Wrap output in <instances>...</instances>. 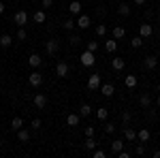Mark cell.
I'll list each match as a JSON object with an SVG mask.
<instances>
[{"label": "cell", "mask_w": 160, "mask_h": 158, "mask_svg": "<svg viewBox=\"0 0 160 158\" xmlns=\"http://www.w3.org/2000/svg\"><path fill=\"white\" fill-rule=\"evenodd\" d=\"M75 26H77V22H75V19H66V22L62 24V28H64L66 32H73V30H75Z\"/></svg>", "instance_id": "4316f807"}, {"label": "cell", "mask_w": 160, "mask_h": 158, "mask_svg": "<svg viewBox=\"0 0 160 158\" xmlns=\"http://www.w3.org/2000/svg\"><path fill=\"white\" fill-rule=\"evenodd\" d=\"M79 62L83 64V66H94V62H96V56H94V51H83L81 56H79Z\"/></svg>", "instance_id": "6da1fadb"}, {"label": "cell", "mask_w": 160, "mask_h": 158, "mask_svg": "<svg viewBox=\"0 0 160 158\" xmlns=\"http://www.w3.org/2000/svg\"><path fill=\"white\" fill-rule=\"evenodd\" d=\"M126 37V30H124L122 26H115L113 28V38H124Z\"/></svg>", "instance_id": "484cf974"}, {"label": "cell", "mask_w": 160, "mask_h": 158, "mask_svg": "<svg viewBox=\"0 0 160 158\" xmlns=\"http://www.w3.org/2000/svg\"><path fill=\"white\" fill-rule=\"evenodd\" d=\"M4 7H7V4H4V2H2V0H0V15H2V13H4Z\"/></svg>", "instance_id": "ee69618b"}, {"label": "cell", "mask_w": 160, "mask_h": 158, "mask_svg": "<svg viewBox=\"0 0 160 158\" xmlns=\"http://www.w3.org/2000/svg\"><path fill=\"white\" fill-rule=\"evenodd\" d=\"M68 11H71V15H81V2L79 0H73L68 4Z\"/></svg>", "instance_id": "4fadbf2b"}, {"label": "cell", "mask_w": 160, "mask_h": 158, "mask_svg": "<svg viewBox=\"0 0 160 158\" xmlns=\"http://www.w3.org/2000/svg\"><path fill=\"white\" fill-rule=\"evenodd\" d=\"M135 4H145V0H135Z\"/></svg>", "instance_id": "bcb514c9"}, {"label": "cell", "mask_w": 160, "mask_h": 158, "mask_svg": "<svg viewBox=\"0 0 160 158\" xmlns=\"http://www.w3.org/2000/svg\"><path fill=\"white\" fill-rule=\"evenodd\" d=\"M118 13L120 15H130V7L126 2H122V4H118Z\"/></svg>", "instance_id": "83f0119b"}, {"label": "cell", "mask_w": 160, "mask_h": 158, "mask_svg": "<svg viewBox=\"0 0 160 158\" xmlns=\"http://www.w3.org/2000/svg\"><path fill=\"white\" fill-rule=\"evenodd\" d=\"M45 105H47V96H45V94H37V96H34V107L43 109Z\"/></svg>", "instance_id": "2e32d148"}, {"label": "cell", "mask_w": 160, "mask_h": 158, "mask_svg": "<svg viewBox=\"0 0 160 158\" xmlns=\"http://www.w3.org/2000/svg\"><path fill=\"white\" fill-rule=\"evenodd\" d=\"M26 37H28L26 28H19V30H17V38H19V41H26Z\"/></svg>", "instance_id": "d590c367"}, {"label": "cell", "mask_w": 160, "mask_h": 158, "mask_svg": "<svg viewBox=\"0 0 160 158\" xmlns=\"http://www.w3.org/2000/svg\"><path fill=\"white\" fill-rule=\"evenodd\" d=\"M98 49V41H88V51H96Z\"/></svg>", "instance_id": "836d02e7"}, {"label": "cell", "mask_w": 160, "mask_h": 158, "mask_svg": "<svg viewBox=\"0 0 160 158\" xmlns=\"http://www.w3.org/2000/svg\"><path fill=\"white\" fill-rule=\"evenodd\" d=\"M105 51H107V54H115V51H118V38L105 41Z\"/></svg>", "instance_id": "8fae6325"}, {"label": "cell", "mask_w": 160, "mask_h": 158, "mask_svg": "<svg viewBox=\"0 0 160 158\" xmlns=\"http://www.w3.org/2000/svg\"><path fill=\"white\" fill-rule=\"evenodd\" d=\"M30 126H32V128H34V130H38V128H41V120H38V118H34V120H32V124H30Z\"/></svg>", "instance_id": "60d3db41"}, {"label": "cell", "mask_w": 160, "mask_h": 158, "mask_svg": "<svg viewBox=\"0 0 160 158\" xmlns=\"http://www.w3.org/2000/svg\"><path fill=\"white\" fill-rule=\"evenodd\" d=\"M17 137H19V141H22V143L30 141V133H28L26 128H19V130H17Z\"/></svg>", "instance_id": "d4e9b609"}, {"label": "cell", "mask_w": 160, "mask_h": 158, "mask_svg": "<svg viewBox=\"0 0 160 158\" xmlns=\"http://www.w3.org/2000/svg\"><path fill=\"white\" fill-rule=\"evenodd\" d=\"M139 34L143 38H149L152 34H154V28H152V24H141L139 26Z\"/></svg>", "instance_id": "5b68a950"}, {"label": "cell", "mask_w": 160, "mask_h": 158, "mask_svg": "<svg viewBox=\"0 0 160 158\" xmlns=\"http://www.w3.org/2000/svg\"><path fill=\"white\" fill-rule=\"evenodd\" d=\"M13 22H15V26L24 28V26L28 24V13H26V11H17L15 15H13Z\"/></svg>", "instance_id": "3957f363"}, {"label": "cell", "mask_w": 160, "mask_h": 158, "mask_svg": "<svg viewBox=\"0 0 160 158\" xmlns=\"http://www.w3.org/2000/svg\"><path fill=\"white\" fill-rule=\"evenodd\" d=\"M154 158H160V150H156V152H154Z\"/></svg>", "instance_id": "f6af8a7d"}, {"label": "cell", "mask_w": 160, "mask_h": 158, "mask_svg": "<svg viewBox=\"0 0 160 158\" xmlns=\"http://www.w3.org/2000/svg\"><path fill=\"white\" fill-rule=\"evenodd\" d=\"M135 154H137V156H143V154H145V143H143V145H137L135 147Z\"/></svg>", "instance_id": "8d00e7d4"}, {"label": "cell", "mask_w": 160, "mask_h": 158, "mask_svg": "<svg viewBox=\"0 0 160 158\" xmlns=\"http://www.w3.org/2000/svg\"><path fill=\"white\" fill-rule=\"evenodd\" d=\"M149 137H152V133H149L148 128H141V130L137 133V139H139L141 143H148V141H149Z\"/></svg>", "instance_id": "5bb4252c"}, {"label": "cell", "mask_w": 160, "mask_h": 158, "mask_svg": "<svg viewBox=\"0 0 160 158\" xmlns=\"http://www.w3.org/2000/svg\"><path fill=\"white\" fill-rule=\"evenodd\" d=\"M111 150H113V154L122 152V150H124V141H122V139H115V141H111Z\"/></svg>", "instance_id": "ffe728a7"}, {"label": "cell", "mask_w": 160, "mask_h": 158, "mask_svg": "<svg viewBox=\"0 0 160 158\" xmlns=\"http://www.w3.org/2000/svg\"><path fill=\"white\" fill-rule=\"evenodd\" d=\"M156 105H158V109H160V96H158V100H156Z\"/></svg>", "instance_id": "7dc6e473"}, {"label": "cell", "mask_w": 160, "mask_h": 158, "mask_svg": "<svg viewBox=\"0 0 160 158\" xmlns=\"http://www.w3.org/2000/svg\"><path fill=\"white\" fill-rule=\"evenodd\" d=\"M92 156H94V158H105L107 154H105L102 150H92Z\"/></svg>", "instance_id": "74e56055"}, {"label": "cell", "mask_w": 160, "mask_h": 158, "mask_svg": "<svg viewBox=\"0 0 160 158\" xmlns=\"http://www.w3.org/2000/svg\"><path fill=\"white\" fill-rule=\"evenodd\" d=\"M105 133L113 135V133H115V124H111V122H109V124H105Z\"/></svg>", "instance_id": "e575fe53"}, {"label": "cell", "mask_w": 160, "mask_h": 158, "mask_svg": "<svg viewBox=\"0 0 160 158\" xmlns=\"http://www.w3.org/2000/svg\"><path fill=\"white\" fill-rule=\"evenodd\" d=\"M90 113H92V107H90L88 103H83V105L79 107V115H81V118H88Z\"/></svg>", "instance_id": "cb8c5ba5"}, {"label": "cell", "mask_w": 160, "mask_h": 158, "mask_svg": "<svg viewBox=\"0 0 160 158\" xmlns=\"http://www.w3.org/2000/svg\"><path fill=\"white\" fill-rule=\"evenodd\" d=\"M111 66H113V71H122L124 66H126V60H124V58H113Z\"/></svg>", "instance_id": "ac0fdd59"}, {"label": "cell", "mask_w": 160, "mask_h": 158, "mask_svg": "<svg viewBox=\"0 0 160 158\" xmlns=\"http://www.w3.org/2000/svg\"><path fill=\"white\" fill-rule=\"evenodd\" d=\"M56 75H58V77H66V75H68V64H66V62H58V64H56Z\"/></svg>", "instance_id": "52a82bcc"}, {"label": "cell", "mask_w": 160, "mask_h": 158, "mask_svg": "<svg viewBox=\"0 0 160 158\" xmlns=\"http://www.w3.org/2000/svg\"><path fill=\"white\" fill-rule=\"evenodd\" d=\"M83 133H86V137H94L96 130H94V126H86V130H83Z\"/></svg>", "instance_id": "ab89813d"}, {"label": "cell", "mask_w": 160, "mask_h": 158, "mask_svg": "<svg viewBox=\"0 0 160 158\" xmlns=\"http://www.w3.org/2000/svg\"><path fill=\"white\" fill-rule=\"evenodd\" d=\"M32 19H34V24H45V19H47V15L43 11H37L34 15H32Z\"/></svg>", "instance_id": "7402d4cb"}, {"label": "cell", "mask_w": 160, "mask_h": 158, "mask_svg": "<svg viewBox=\"0 0 160 158\" xmlns=\"http://www.w3.org/2000/svg\"><path fill=\"white\" fill-rule=\"evenodd\" d=\"M124 137H126V141H135L137 139V130L130 128V126H124Z\"/></svg>", "instance_id": "9a60e30c"}, {"label": "cell", "mask_w": 160, "mask_h": 158, "mask_svg": "<svg viewBox=\"0 0 160 158\" xmlns=\"http://www.w3.org/2000/svg\"><path fill=\"white\" fill-rule=\"evenodd\" d=\"M68 41H71V45L75 47V45H79V43H81V37H77V34H73V37L68 38Z\"/></svg>", "instance_id": "f35d334b"}, {"label": "cell", "mask_w": 160, "mask_h": 158, "mask_svg": "<svg viewBox=\"0 0 160 158\" xmlns=\"http://www.w3.org/2000/svg\"><path fill=\"white\" fill-rule=\"evenodd\" d=\"M28 84L32 85V88H41V84H43V75L38 73V71L30 73V75H28Z\"/></svg>", "instance_id": "277c9868"}, {"label": "cell", "mask_w": 160, "mask_h": 158, "mask_svg": "<svg viewBox=\"0 0 160 158\" xmlns=\"http://www.w3.org/2000/svg\"><path fill=\"white\" fill-rule=\"evenodd\" d=\"M79 120H81L79 113H68V115H66V124H68V126H77Z\"/></svg>", "instance_id": "e0dca14e"}, {"label": "cell", "mask_w": 160, "mask_h": 158, "mask_svg": "<svg viewBox=\"0 0 160 158\" xmlns=\"http://www.w3.org/2000/svg\"><path fill=\"white\" fill-rule=\"evenodd\" d=\"M107 115H109V109H105V107H98L96 109V118L98 120H107Z\"/></svg>", "instance_id": "f1b7e54d"}, {"label": "cell", "mask_w": 160, "mask_h": 158, "mask_svg": "<svg viewBox=\"0 0 160 158\" xmlns=\"http://www.w3.org/2000/svg\"><path fill=\"white\" fill-rule=\"evenodd\" d=\"M130 45H132L135 49H139L141 45H143V37H141V34H139V37H132L130 38Z\"/></svg>", "instance_id": "f546056e"}, {"label": "cell", "mask_w": 160, "mask_h": 158, "mask_svg": "<svg viewBox=\"0 0 160 158\" xmlns=\"http://www.w3.org/2000/svg\"><path fill=\"white\" fill-rule=\"evenodd\" d=\"M124 84H126V88H137V77L135 75H126V79H124Z\"/></svg>", "instance_id": "603a6c76"}, {"label": "cell", "mask_w": 160, "mask_h": 158, "mask_svg": "<svg viewBox=\"0 0 160 158\" xmlns=\"http://www.w3.org/2000/svg\"><path fill=\"white\" fill-rule=\"evenodd\" d=\"M77 28H81V30L90 28V15H79L77 17Z\"/></svg>", "instance_id": "30bf717a"}, {"label": "cell", "mask_w": 160, "mask_h": 158, "mask_svg": "<svg viewBox=\"0 0 160 158\" xmlns=\"http://www.w3.org/2000/svg\"><path fill=\"white\" fill-rule=\"evenodd\" d=\"M96 34H98V37H105V34H107V26L98 24V26H96Z\"/></svg>", "instance_id": "d6a6232c"}, {"label": "cell", "mask_w": 160, "mask_h": 158, "mask_svg": "<svg viewBox=\"0 0 160 158\" xmlns=\"http://www.w3.org/2000/svg\"><path fill=\"white\" fill-rule=\"evenodd\" d=\"M158 92H160V84H158Z\"/></svg>", "instance_id": "c3c4849f"}, {"label": "cell", "mask_w": 160, "mask_h": 158, "mask_svg": "<svg viewBox=\"0 0 160 158\" xmlns=\"http://www.w3.org/2000/svg\"><path fill=\"white\" fill-rule=\"evenodd\" d=\"M53 4V0H43V7H51Z\"/></svg>", "instance_id": "7bdbcfd3"}, {"label": "cell", "mask_w": 160, "mask_h": 158, "mask_svg": "<svg viewBox=\"0 0 160 158\" xmlns=\"http://www.w3.org/2000/svg\"><path fill=\"white\" fill-rule=\"evenodd\" d=\"M143 64H145L148 71H154V69L158 66V58H156V56H148V58L143 60Z\"/></svg>", "instance_id": "9c48e42d"}, {"label": "cell", "mask_w": 160, "mask_h": 158, "mask_svg": "<svg viewBox=\"0 0 160 158\" xmlns=\"http://www.w3.org/2000/svg\"><path fill=\"white\" fill-rule=\"evenodd\" d=\"M41 62H43V58H41L38 54H30V58H28V64H30L32 69H38V66H41Z\"/></svg>", "instance_id": "7c38bea8"}, {"label": "cell", "mask_w": 160, "mask_h": 158, "mask_svg": "<svg viewBox=\"0 0 160 158\" xmlns=\"http://www.w3.org/2000/svg\"><path fill=\"white\" fill-rule=\"evenodd\" d=\"M139 103H141V107H149V105H152V98H149V94H141Z\"/></svg>", "instance_id": "4dcf8cb0"}, {"label": "cell", "mask_w": 160, "mask_h": 158, "mask_svg": "<svg viewBox=\"0 0 160 158\" xmlns=\"http://www.w3.org/2000/svg\"><path fill=\"white\" fill-rule=\"evenodd\" d=\"M86 150H90V152L96 150V141H94V137H88V139H86Z\"/></svg>", "instance_id": "1f68e13d"}, {"label": "cell", "mask_w": 160, "mask_h": 158, "mask_svg": "<svg viewBox=\"0 0 160 158\" xmlns=\"http://www.w3.org/2000/svg\"><path fill=\"white\" fill-rule=\"evenodd\" d=\"M130 118H132V115H130L128 111H124V113H122V120H124V124H128V122H130Z\"/></svg>", "instance_id": "b9f144b4"}, {"label": "cell", "mask_w": 160, "mask_h": 158, "mask_svg": "<svg viewBox=\"0 0 160 158\" xmlns=\"http://www.w3.org/2000/svg\"><path fill=\"white\" fill-rule=\"evenodd\" d=\"M11 45H13L11 34H2V37H0V47H11Z\"/></svg>", "instance_id": "44dd1931"}, {"label": "cell", "mask_w": 160, "mask_h": 158, "mask_svg": "<svg viewBox=\"0 0 160 158\" xmlns=\"http://www.w3.org/2000/svg\"><path fill=\"white\" fill-rule=\"evenodd\" d=\"M100 92H102V96H113L115 94V85L113 84H100Z\"/></svg>", "instance_id": "8992f818"}, {"label": "cell", "mask_w": 160, "mask_h": 158, "mask_svg": "<svg viewBox=\"0 0 160 158\" xmlns=\"http://www.w3.org/2000/svg\"><path fill=\"white\" fill-rule=\"evenodd\" d=\"M88 88L90 90H100V75H92L88 79Z\"/></svg>", "instance_id": "ba28073f"}, {"label": "cell", "mask_w": 160, "mask_h": 158, "mask_svg": "<svg viewBox=\"0 0 160 158\" xmlns=\"http://www.w3.org/2000/svg\"><path fill=\"white\" fill-rule=\"evenodd\" d=\"M11 128H13V130H19V128H24V120H22L19 115H15V118L11 120Z\"/></svg>", "instance_id": "d6986e66"}, {"label": "cell", "mask_w": 160, "mask_h": 158, "mask_svg": "<svg viewBox=\"0 0 160 158\" xmlns=\"http://www.w3.org/2000/svg\"><path fill=\"white\" fill-rule=\"evenodd\" d=\"M58 49H60V41L58 38H49V41H45V51L53 56V54H58Z\"/></svg>", "instance_id": "7a4b0ae2"}]
</instances>
